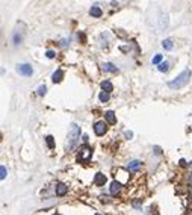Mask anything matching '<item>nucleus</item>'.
Here are the masks:
<instances>
[{"mask_svg":"<svg viewBox=\"0 0 192 215\" xmlns=\"http://www.w3.org/2000/svg\"><path fill=\"white\" fill-rule=\"evenodd\" d=\"M45 56H47V58H50V59H52V58H55V52H53V50H48V52L45 53Z\"/></svg>","mask_w":192,"mask_h":215,"instance_id":"nucleus-22","label":"nucleus"},{"mask_svg":"<svg viewBox=\"0 0 192 215\" xmlns=\"http://www.w3.org/2000/svg\"><path fill=\"white\" fill-rule=\"evenodd\" d=\"M121 188H123V185L120 183L118 180H113L112 183H111V188H109V193L112 194V195H115V194H118L120 191H121Z\"/></svg>","mask_w":192,"mask_h":215,"instance_id":"nucleus-6","label":"nucleus"},{"mask_svg":"<svg viewBox=\"0 0 192 215\" xmlns=\"http://www.w3.org/2000/svg\"><path fill=\"white\" fill-rule=\"evenodd\" d=\"M62 77H64V71H62V70H56V71L53 73V76H52V80H53L55 83H59V82L62 80Z\"/></svg>","mask_w":192,"mask_h":215,"instance_id":"nucleus-9","label":"nucleus"},{"mask_svg":"<svg viewBox=\"0 0 192 215\" xmlns=\"http://www.w3.org/2000/svg\"><path fill=\"white\" fill-rule=\"evenodd\" d=\"M6 176H8V171H6V168H5L3 165H0V180H3Z\"/></svg>","mask_w":192,"mask_h":215,"instance_id":"nucleus-18","label":"nucleus"},{"mask_svg":"<svg viewBox=\"0 0 192 215\" xmlns=\"http://www.w3.org/2000/svg\"><path fill=\"white\" fill-rule=\"evenodd\" d=\"M104 117H106V120H107L109 124H115L117 123V117H115V114L112 111H107V112L104 114Z\"/></svg>","mask_w":192,"mask_h":215,"instance_id":"nucleus-11","label":"nucleus"},{"mask_svg":"<svg viewBox=\"0 0 192 215\" xmlns=\"http://www.w3.org/2000/svg\"><path fill=\"white\" fill-rule=\"evenodd\" d=\"M45 91H47V88L43 85V86H39V88H38V94H39V96H44Z\"/></svg>","mask_w":192,"mask_h":215,"instance_id":"nucleus-21","label":"nucleus"},{"mask_svg":"<svg viewBox=\"0 0 192 215\" xmlns=\"http://www.w3.org/2000/svg\"><path fill=\"white\" fill-rule=\"evenodd\" d=\"M168 67H170V64L168 62H162V64H159V71H162V73H165V71H168Z\"/></svg>","mask_w":192,"mask_h":215,"instance_id":"nucleus-16","label":"nucleus"},{"mask_svg":"<svg viewBox=\"0 0 192 215\" xmlns=\"http://www.w3.org/2000/svg\"><path fill=\"white\" fill-rule=\"evenodd\" d=\"M141 161H132V162H129V165H127V168L129 170H132V171H135V170H139L141 168Z\"/></svg>","mask_w":192,"mask_h":215,"instance_id":"nucleus-12","label":"nucleus"},{"mask_svg":"<svg viewBox=\"0 0 192 215\" xmlns=\"http://www.w3.org/2000/svg\"><path fill=\"white\" fill-rule=\"evenodd\" d=\"M95 215H102V214H95Z\"/></svg>","mask_w":192,"mask_h":215,"instance_id":"nucleus-25","label":"nucleus"},{"mask_svg":"<svg viewBox=\"0 0 192 215\" xmlns=\"http://www.w3.org/2000/svg\"><path fill=\"white\" fill-rule=\"evenodd\" d=\"M162 45H163V49H165V50H171V49L174 47V44H172V41H171V40H165V41L162 43Z\"/></svg>","mask_w":192,"mask_h":215,"instance_id":"nucleus-15","label":"nucleus"},{"mask_svg":"<svg viewBox=\"0 0 192 215\" xmlns=\"http://www.w3.org/2000/svg\"><path fill=\"white\" fill-rule=\"evenodd\" d=\"M15 70L18 74H23V76H32V73H34V70L29 64H18Z\"/></svg>","mask_w":192,"mask_h":215,"instance_id":"nucleus-4","label":"nucleus"},{"mask_svg":"<svg viewBox=\"0 0 192 215\" xmlns=\"http://www.w3.org/2000/svg\"><path fill=\"white\" fill-rule=\"evenodd\" d=\"M92 156V150H91L88 146H83V147L79 150V155H77V161L79 162H88Z\"/></svg>","mask_w":192,"mask_h":215,"instance_id":"nucleus-3","label":"nucleus"},{"mask_svg":"<svg viewBox=\"0 0 192 215\" xmlns=\"http://www.w3.org/2000/svg\"><path fill=\"white\" fill-rule=\"evenodd\" d=\"M124 135H126V138H127V139H130V138L133 136V133H132V132H126Z\"/></svg>","mask_w":192,"mask_h":215,"instance_id":"nucleus-23","label":"nucleus"},{"mask_svg":"<svg viewBox=\"0 0 192 215\" xmlns=\"http://www.w3.org/2000/svg\"><path fill=\"white\" fill-rule=\"evenodd\" d=\"M103 71H107V73H115L117 71V67L111 64V62H106V64H103Z\"/></svg>","mask_w":192,"mask_h":215,"instance_id":"nucleus-13","label":"nucleus"},{"mask_svg":"<svg viewBox=\"0 0 192 215\" xmlns=\"http://www.w3.org/2000/svg\"><path fill=\"white\" fill-rule=\"evenodd\" d=\"M106 180H107V179H106V176H104L103 173H97L95 177H94V183H95L97 186H103V185L106 183Z\"/></svg>","mask_w":192,"mask_h":215,"instance_id":"nucleus-7","label":"nucleus"},{"mask_svg":"<svg viewBox=\"0 0 192 215\" xmlns=\"http://www.w3.org/2000/svg\"><path fill=\"white\" fill-rule=\"evenodd\" d=\"M153 64H162V55L160 53L153 58Z\"/></svg>","mask_w":192,"mask_h":215,"instance_id":"nucleus-20","label":"nucleus"},{"mask_svg":"<svg viewBox=\"0 0 192 215\" xmlns=\"http://www.w3.org/2000/svg\"><path fill=\"white\" fill-rule=\"evenodd\" d=\"M68 191V188H67V185L65 183H56V194L57 195H65Z\"/></svg>","mask_w":192,"mask_h":215,"instance_id":"nucleus-8","label":"nucleus"},{"mask_svg":"<svg viewBox=\"0 0 192 215\" xmlns=\"http://www.w3.org/2000/svg\"><path fill=\"white\" fill-rule=\"evenodd\" d=\"M100 86H102V90H103V92H107V94H109V92H111V91H112V83H111V82H109V80H103L102 82V85H100Z\"/></svg>","mask_w":192,"mask_h":215,"instance_id":"nucleus-10","label":"nucleus"},{"mask_svg":"<svg viewBox=\"0 0 192 215\" xmlns=\"http://www.w3.org/2000/svg\"><path fill=\"white\" fill-rule=\"evenodd\" d=\"M94 132H95V135H98V136L104 135V133L107 132V126H106V123H104V121H97V123L94 124Z\"/></svg>","mask_w":192,"mask_h":215,"instance_id":"nucleus-5","label":"nucleus"},{"mask_svg":"<svg viewBox=\"0 0 192 215\" xmlns=\"http://www.w3.org/2000/svg\"><path fill=\"white\" fill-rule=\"evenodd\" d=\"M55 215H61V214H55Z\"/></svg>","mask_w":192,"mask_h":215,"instance_id":"nucleus-26","label":"nucleus"},{"mask_svg":"<svg viewBox=\"0 0 192 215\" xmlns=\"http://www.w3.org/2000/svg\"><path fill=\"white\" fill-rule=\"evenodd\" d=\"M189 79H191V70H183L180 74L176 77V79H172L168 83V86L170 88H172V90H180V88H183L188 82H189Z\"/></svg>","mask_w":192,"mask_h":215,"instance_id":"nucleus-1","label":"nucleus"},{"mask_svg":"<svg viewBox=\"0 0 192 215\" xmlns=\"http://www.w3.org/2000/svg\"><path fill=\"white\" fill-rule=\"evenodd\" d=\"M98 99H100V102L106 103L107 100H109V94L107 92H100V96H98Z\"/></svg>","mask_w":192,"mask_h":215,"instance_id":"nucleus-17","label":"nucleus"},{"mask_svg":"<svg viewBox=\"0 0 192 215\" xmlns=\"http://www.w3.org/2000/svg\"><path fill=\"white\" fill-rule=\"evenodd\" d=\"M89 14L92 17H95V18H98V17H102V9L98 8V6H92L89 9Z\"/></svg>","mask_w":192,"mask_h":215,"instance_id":"nucleus-14","label":"nucleus"},{"mask_svg":"<svg viewBox=\"0 0 192 215\" xmlns=\"http://www.w3.org/2000/svg\"><path fill=\"white\" fill-rule=\"evenodd\" d=\"M180 165H181V167H185V165H186V161H185V159H181V161H180Z\"/></svg>","mask_w":192,"mask_h":215,"instance_id":"nucleus-24","label":"nucleus"},{"mask_svg":"<svg viewBox=\"0 0 192 215\" xmlns=\"http://www.w3.org/2000/svg\"><path fill=\"white\" fill-rule=\"evenodd\" d=\"M45 141H47V146H48V147L50 148H53L55 147V141H53V136H47V138H45Z\"/></svg>","mask_w":192,"mask_h":215,"instance_id":"nucleus-19","label":"nucleus"},{"mask_svg":"<svg viewBox=\"0 0 192 215\" xmlns=\"http://www.w3.org/2000/svg\"><path fill=\"white\" fill-rule=\"evenodd\" d=\"M79 136H80V127L77 124H71V129L68 132V144H67L68 150L74 148L77 139H79Z\"/></svg>","mask_w":192,"mask_h":215,"instance_id":"nucleus-2","label":"nucleus"}]
</instances>
